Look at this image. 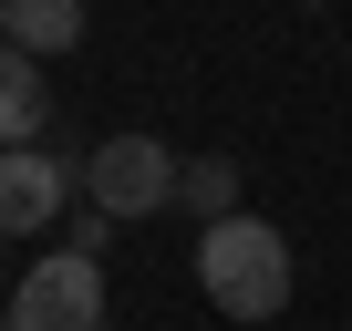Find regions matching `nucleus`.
<instances>
[{
	"instance_id": "f257e3e1",
	"label": "nucleus",
	"mask_w": 352,
	"mask_h": 331,
	"mask_svg": "<svg viewBox=\"0 0 352 331\" xmlns=\"http://www.w3.org/2000/svg\"><path fill=\"white\" fill-rule=\"evenodd\" d=\"M197 290L228 310V321H280L290 310V238L270 228V218H218V228H197Z\"/></svg>"
},
{
	"instance_id": "f03ea898",
	"label": "nucleus",
	"mask_w": 352,
	"mask_h": 331,
	"mask_svg": "<svg viewBox=\"0 0 352 331\" xmlns=\"http://www.w3.org/2000/svg\"><path fill=\"white\" fill-rule=\"evenodd\" d=\"M176 176H187L176 145H155V135H104V145L83 155V207H104V218L124 228V218L176 207Z\"/></svg>"
},
{
	"instance_id": "7ed1b4c3",
	"label": "nucleus",
	"mask_w": 352,
	"mask_h": 331,
	"mask_svg": "<svg viewBox=\"0 0 352 331\" xmlns=\"http://www.w3.org/2000/svg\"><path fill=\"white\" fill-rule=\"evenodd\" d=\"M83 197V155L52 145H0V238H42L63 207Z\"/></svg>"
},
{
	"instance_id": "20e7f679",
	"label": "nucleus",
	"mask_w": 352,
	"mask_h": 331,
	"mask_svg": "<svg viewBox=\"0 0 352 331\" xmlns=\"http://www.w3.org/2000/svg\"><path fill=\"white\" fill-rule=\"evenodd\" d=\"M0 331H104V259H73V249L32 259Z\"/></svg>"
},
{
	"instance_id": "39448f33",
	"label": "nucleus",
	"mask_w": 352,
	"mask_h": 331,
	"mask_svg": "<svg viewBox=\"0 0 352 331\" xmlns=\"http://www.w3.org/2000/svg\"><path fill=\"white\" fill-rule=\"evenodd\" d=\"M42 124H52V83H42V62H32L21 42H0V145H42Z\"/></svg>"
},
{
	"instance_id": "423d86ee",
	"label": "nucleus",
	"mask_w": 352,
	"mask_h": 331,
	"mask_svg": "<svg viewBox=\"0 0 352 331\" xmlns=\"http://www.w3.org/2000/svg\"><path fill=\"white\" fill-rule=\"evenodd\" d=\"M0 42H21L32 62L83 42V0H0Z\"/></svg>"
},
{
	"instance_id": "0eeeda50",
	"label": "nucleus",
	"mask_w": 352,
	"mask_h": 331,
	"mask_svg": "<svg viewBox=\"0 0 352 331\" xmlns=\"http://www.w3.org/2000/svg\"><path fill=\"white\" fill-rule=\"evenodd\" d=\"M176 207H187L197 228L239 218V166H228V155H187V176H176Z\"/></svg>"
},
{
	"instance_id": "6e6552de",
	"label": "nucleus",
	"mask_w": 352,
	"mask_h": 331,
	"mask_svg": "<svg viewBox=\"0 0 352 331\" xmlns=\"http://www.w3.org/2000/svg\"><path fill=\"white\" fill-rule=\"evenodd\" d=\"M63 249H73V259H104V249H114V218H104V207H73Z\"/></svg>"
}]
</instances>
